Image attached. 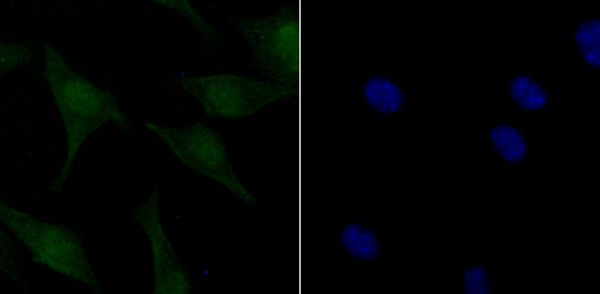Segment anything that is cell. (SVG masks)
I'll return each mask as SVG.
<instances>
[{"label":"cell","mask_w":600,"mask_h":294,"mask_svg":"<svg viewBox=\"0 0 600 294\" xmlns=\"http://www.w3.org/2000/svg\"><path fill=\"white\" fill-rule=\"evenodd\" d=\"M43 77L50 87L60 113L66 137L63 166L52 181L51 190H59L67 181L73 162L85 140L109 121L122 132L131 130L114 96L77 73L61 52L50 42H42Z\"/></svg>","instance_id":"obj_1"},{"label":"cell","mask_w":600,"mask_h":294,"mask_svg":"<svg viewBox=\"0 0 600 294\" xmlns=\"http://www.w3.org/2000/svg\"><path fill=\"white\" fill-rule=\"evenodd\" d=\"M0 221L30 251L32 259L101 293L102 287L79 238L62 225L38 219L1 202Z\"/></svg>","instance_id":"obj_2"},{"label":"cell","mask_w":600,"mask_h":294,"mask_svg":"<svg viewBox=\"0 0 600 294\" xmlns=\"http://www.w3.org/2000/svg\"><path fill=\"white\" fill-rule=\"evenodd\" d=\"M294 5L262 17L230 18L247 42L259 71L271 82L295 91L300 69V21Z\"/></svg>","instance_id":"obj_3"},{"label":"cell","mask_w":600,"mask_h":294,"mask_svg":"<svg viewBox=\"0 0 600 294\" xmlns=\"http://www.w3.org/2000/svg\"><path fill=\"white\" fill-rule=\"evenodd\" d=\"M145 126L156 134L188 169L222 186L244 205L255 206L254 193L238 176L223 139L215 130L201 122L168 126L146 121Z\"/></svg>","instance_id":"obj_4"},{"label":"cell","mask_w":600,"mask_h":294,"mask_svg":"<svg viewBox=\"0 0 600 294\" xmlns=\"http://www.w3.org/2000/svg\"><path fill=\"white\" fill-rule=\"evenodd\" d=\"M178 83L207 115L230 119L252 116L295 92L271 81L230 73L181 75Z\"/></svg>","instance_id":"obj_5"},{"label":"cell","mask_w":600,"mask_h":294,"mask_svg":"<svg viewBox=\"0 0 600 294\" xmlns=\"http://www.w3.org/2000/svg\"><path fill=\"white\" fill-rule=\"evenodd\" d=\"M134 216L150 242L153 258V293H190L192 286L189 274L176 255L163 227L157 188H154L149 196L137 205Z\"/></svg>","instance_id":"obj_6"},{"label":"cell","mask_w":600,"mask_h":294,"mask_svg":"<svg viewBox=\"0 0 600 294\" xmlns=\"http://www.w3.org/2000/svg\"><path fill=\"white\" fill-rule=\"evenodd\" d=\"M362 95L366 104L380 114H395L405 103L402 88L384 74H373L367 77L362 85Z\"/></svg>","instance_id":"obj_7"},{"label":"cell","mask_w":600,"mask_h":294,"mask_svg":"<svg viewBox=\"0 0 600 294\" xmlns=\"http://www.w3.org/2000/svg\"><path fill=\"white\" fill-rule=\"evenodd\" d=\"M340 242L344 250L357 260H373L381 250L378 235L356 221L343 225L340 230Z\"/></svg>","instance_id":"obj_8"},{"label":"cell","mask_w":600,"mask_h":294,"mask_svg":"<svg viewBox=\"0 0 600 294\" xmlns=\"http://www.w3.org/2000/svg\"><path fill=\"white\" fill-rule=\"evenodd\" d=\"M490 140L493 149L507 161H521L526 155L524 136L512 125H495L490 131Z\"/></svg>","instance_id":"obj_9"},{"label":"cell","mask_w":600,"mask_h":294,"mask_svg":"<svg viewBox=\"0 0 600 294\" xmlns=\"http://www.w3.org/2000/svg\"><path fill=\"white\" fill-rule=\"evenodd\" d=\"M581 58L594 69L600 66V22L597 18L581 21L574 33Z\"/></svg>","instance_id":"obj_10"},{"label":"cell","mask_w":600,"mask_h":294,"mask_svg":"<svg viewBox=\"0 0 600 294\" xmlns=\"http://www.w3.org/2000/svg\"><path fill=\"white\" fill-rule=\"evenodd\" d=\"M509 93L517 105L527 110H539L548 102L546 91L527 74H518L512 79Z\"/></svg>","instance_id":"obj_11"},{"label":"cell","mask_w":600,"mask_h":294,"mask_svg":"<svg viewBox=\"0 0 600 294\" xmlns=\"http://www.w3.org/2000/svg\"><path fill=\"white\" fill-rule=\"evenodd\" d=\"M153 3H157L166 8L175 10L181 14L184 18L192 23L196 30L204 37V39L210 45H217L219 42V33L208 24L204 18L199 14L195 7L185 0H155Z\"/></svg>","instance_id":"obj_12"},{"label":"cell","mask_w":600,"mask_h":294,"mask_svg":"<svg viewBox=\"0 0 600 294\" xmlns=\"http://www.w3.org/2000/svg\"><path fill=\"white\" fill-rule=\"evenodd\" d=\"M33 48L31 42H2L0 45V70L1 76L7 72L23 67L32 58Z\"/></svg>","instance_id":"obj_13"},{"label":"cell","mask_w":600,"mask_h":294,"mask_svg":"<svg viewBox=\"0 0 600 294\" xmlns=\"http://www.w3.org/2000/svg\"><path fill=\"white\" fill-rule=\"evenodd\" d=\"M491 290V278L485 266L477 265L468 269L463 278V292L486 294Z\"/></svg>","instance_id":"obj_14"}]
</instances>
